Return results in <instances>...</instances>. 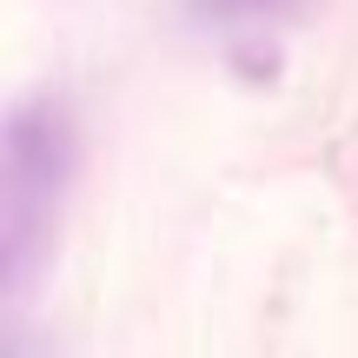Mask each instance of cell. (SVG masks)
<instances>
[{"label": "cell", "instance_id": "1", "mask_svg": "<svg viewBox=\"0 0 358 358\" xmlns=\"http://www.w3.org/2000/svg\"><path fill=\"white\" fill-rule=\"evenodd\" d=\"M0 259H7V279L20 285L34 272V252L53 226V206L66 199L80 166V133L66 113L60 93H27L7 113V140H0Z\"/></svg>", "mask_w": 358, "mask_h": 358}, {"label": "cell", "instance_id": "2", "mask_svg": "<svg viewBox=\"0 0 358 358\" xmlns=\"http://www.w3.org/2000/svg\"><path fill=\"white\" fill-rule=\"evenodd\" d=\"M306 0H186L192 20H219V27H239V20H279V13H299Z\"/></svg>", "mask_w": 358, "mask_h": 358}]
</instances>
